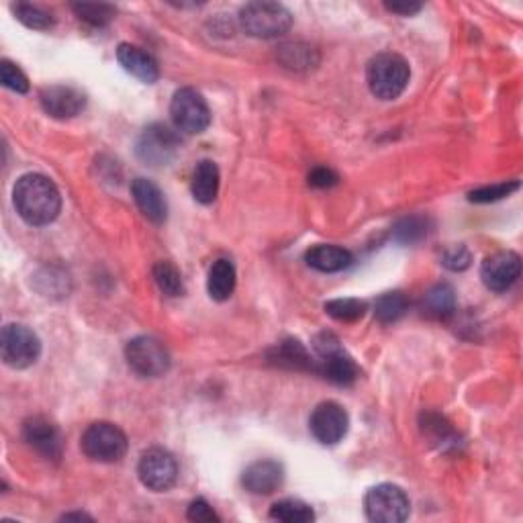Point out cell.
Here are the masks:
<instances>
[{"label":"cell","mask_w":523,"mask_h":523,"mask_svg":"<svg viewBox=\"0 0 523 523\" xmlns=\"http://www.w3.org/2000/svg\"><path fill=\"white\" fill-rule=\"evenodd\" d=\"M13 202L21 219L35 228L56 221L61 209L58 186L43 174L21 176L13 189Z\"/></svg>","instance_id":"obj_1"},{"label":"cell","mask_w":523,"mask_h":523,"mask_svg":"<svg viewBox=\"0 0 523 523\" xmlns=\"http://www.w3.org/2000/svg\"><path fill=\"white\" fill-rule=\"evenodd\" d=\"M411 78V68L407 60L399 53H378L369 61L366 68V82L370 92L380 100H395L403 95Z\"/></svg>","instance_id":"obj_2"},{"label":"cell","mask_w":523,"mask_h":523,"mask_svg":"<svg viewBox=\"0 0 523 523\" xmlns=\"http://www.w3.org/2000/svg\"><path fill=\"white\" fill-rule=\"evenodd\" d=\"M315 350V372L323 374L335 385H352L360 377L354 358L340 346V340L333 333H319L313 340Z\"/></svg>","instance_id":"obj_3"},{"label":"cell","mask_w":523,"mask_h":523,"mask_svg":"<svg viewBox=\"0 0 523 523\" xmlns=\"http://www.w3.org/2000/svg\"><path fill=\"white\" fill-rule=\"evenodd\" d=\"M239 25L247 35L275 39L293 25V14L278 3H249L239 11Z\"/></svg>","instance_id":"obj_4"},{"label":"cell","mask_w":523,"mask_h":523,"mask_svg":"<svg viewBox=\"0 0 523 523\" xmlns=\"http://www.w3.org/2000/svg\"><path fill=\"white\" fill-rule=\"evenodd\" d=\"M82 452L95 462H119L127 452V435L108 421H97L82 434Z\"/></svg>","instance_id":"obj_5"},{"label":"cell","mask_w":523,"mask_h":523,"mask_svg":"<svg viewBox=\"0 0 523 523\" xmlns=\"http://www.w3.org/2000/svg\"><path fill=\"white\" fill-rule=\"evenodd\" d=\"M366 518L377 523H401L409 518L411 503L401 487L382 482L364 497Z\"/></svg>","instance_id":"obj_6"},{"label":"cell","mask_w":523,"mask_h":523,"mask_svg":"<svg viewBox=\"0 0 523 523\" xmlns=\"http://www.w3.org/2000/svg\"><path fill=\"white\" fill-rule=\"evenodd\" d=\"M129 369L144 378H160L170 369V354L160 340L139 335L125 348Z\"/></svg>","instance_id":"obj_7"},{"label":"cell","mask_w":523,"mask_h":523,"mask_svg":"<svg viewBox=\"0 0 523 523\" xmlns=\"http://www.w3.org/2000/svg\"><path fill=\"white\" fill-rule=\"evenodd\" d=\"M0 354H3L5 364L11 369H29L42 354V341L29 327L9 323L5 325L3 338H0Z\"/></svg>","instance_id":"obj_8"},{"label":"cell","mask_w":523,"mask_h":523,"mask_svg":"<svg viewBox=\"0 0 523 523\" xmlns=\"http://www.w3.org/2000/svg\"><path fill=\"white\" fill-rule=\"evenodd\" d=\"M170 115L176 129L184 134H202L210 125V111L207 100L194 89H181L174 92L170 103Z\"/></svg>","instance_id":"obj_9"},{"label":"cell","mask_w":523,"mask_h":523,"mask_svg":"<svg viewBox=\"0 0 523 523\" xmlns=\"http://www.w3.org/2000/svg\"><path fill=\"white\" fill-rule=\"evenodd\" d=\"M137 474L145 489L154 490V493H163V490L174 487L178 479L176 458L162 448L147 450L139 458Z\"/></svg>","instance_id":"obj_10"},{"label":"cell","mask_w":523,"mask_h":523,"mask_svg":"<svg viewBox=\"0 0 523 523\" xmlns=\"http://www.w3.org/2000/svg\"><path fill=\"white\" fill-rule=\"evenodd\" d=\"M350 427V417L341 405L325 401L317 405L309 417V429L313 438L323 446H335L346 438Z\"/></svg>","instance_id":"obj_11"},{"label":"cell","mask_w":523,"mask_h":523,"mask_svg":"<svg viewBox=\"0 0 523 523\" xmlns=\"http://www.w3.org/2000/svg\"><path fill=\"white\" fill-rule=\"evenodd\" d=\"M521 275V257L515 252H497L481 266V278L489 291L505 293Z\"/></svg>","instance_id":"obj_12"},{"label":"cell","mask_w":523,"mask_h":523,"mask_svg":"<svg viewBox=\"0 0 523 523\" xmlns=\"http://www.w3.org/2000/svg\"><path fill=\"white\" fill-rule=\"evenodd\" d=\"M178 147H181V142H178L174 131L163 127V125H152L139 139L137 154L139 158L152 163V166H163L174 158Z\"/></svg>","instance_id":"obj_13"},{"label":"cell","mask_w":523,"mask_h":523,"mask_svg":"<svg viewBox=\"0 0 523 523\" xmlns=\"http://www.w3.org/2000/svg\"><path fill=\"white\" fill-rule=\"evenodd\" d=\"M43 111L53 119H72V117L80 115L86 107V97L78 89L64 84L48 86L39 95Z\"/></svg>","instance_id":"obj_14"},{"label":"cell","mask_w":523,"mask_h":523,"mask_svg":"<svg viewBox=\"0 0 523 523\" xmlns=\"http://www.w3.org/2000/svg\"><path fill=\"white\" fill-rule=\"evenodd\" d=\"M23 438L29 444L31 448H35L39 454L48 460H58L61 458V434L60 429L51 424V421L43 417H31L23 425Z\"/></svg>","instance_id":"obj_15"},{"label":"cell","mask_w":523,"mask_h":523,"mask_svg":"<svg viewBox=\"0 0 523 523\" xmlns=\"http://www.w3.org/2000/svg\"><path fill=\"white\" fill-rule=\"evenodd\" d=\"M283 481L285 471L275 460H257V462L249 464L241 476L246 490L252 495H272L280 489Z\"/></svg>","instance_id":"obj_16"},{"label":"cell","mask_w":523,"mask_h":523,"mask_svg":"<svg viewBox=\"0 0 523 523\" xmlns=\"http://www.w3.org/2000/svg\"><path fill=\"white\" fill-rule=\"evenodd\" d=\"M131 194H134L135 205L142 210L145 219H150L155 225L166 221L168 205L158 184L147 181V178H135L131 182Z\"/></svg>","instance_id":"obj_17"},{"label":"cell","mask_w":523,"mask_h":523,"mask_svg":"<svg viewBox=\"0 0 523 523\" xmlns=\"http://www.w3.org/2000/svg\"><path fill=\"white\" fill-rule=\"evenodd\" d=\"M117 60H119L125 72H129L145 84H154L160 78L158 61L154 60L152 53L137 48V45L121 43L119 48H117Z\"/></svg>","instance_id":"obj_18"},{"label":"cell","mask_w":523,"mask_h":523,"mask_svg":"<svg viewBox=\"0 0 523 523\" xmlns=\"http://www.w3.org/2000/svg\"><path fill=\"white\" fill-rule=\"evenodd\" d=\"M304 260L313 270L325 272V275H332V272H341L352 266L354 256L343 249L340 246H315L311 247Z\"/></svg>","instance_id":"obj_19"},{"label":"cell","mask_w":523,"mask_h":523,"mask_svg":"<svg viewBox=\"0 0 523 523\" xmlns=\"http://www.w3.org/2000/svg\"><path fill=\"white\" fill-rule=\"evenodd\" d=\"M191 191L194 201H199L201 205H210L217 199V194H219V168L215 162L202 160L197 163Z\"/></svg>","instance_id":"obj_20"},{"label":"cell","mask_w":523,"mask_h":523,"mask_svg":"<svg viewBox=\"0 0 523 523\" xmlns=\"http://www.w3.org/2000/svg\"><path fill=\"white\" fill-rule=\"evenodd\" d=\"M270 362L283 369L291 370H313L315 372V358L311 356L301 341L286 340L270 352Z\"/></svg>","instance_id":"obj_21"},{"label":"cell","mask_w":523,"mask_h":523,"mask_svg":"<svg viewBox=\"0 0 523 523\" xmlns=\"http://www.w3.org/2000/svg\"><path fill=\"white\" fill-rule=\"evenodd\" d=\"M207 291L213 301H228L236 291V266L229 260H217L209 270Z\"/></svg>","instance_id":"obj_22"},{"label":"cell","mask_w":523,"mask_h":523,"mask_svg":"<svg viewBox=\"0 0 523 523\" xmlns=\"http://www.w3.org/2000/svg\"><path fill=\"white\" fill-rule=\"evenodd\" d=\"M424 313L432 319H448L456 311V293L450 285L442 283L429 288L421 304Z\"/></svg>","instance_id":"obj_23"},{"label":"cell","mask_w":523,"mask_h":523,"mask_svg":"<svg viewBox=\"0 0 523 523\" xmlns=\"http://www.w3.org/2000/svg\"><path fill=\"white\" fill-rule=\"evenodd\" d=\"M270 519L283 523H309L315 519L313 509L299 499H283L270 507Z\"/></svg>","instance_id":"obj_24"},{"label":"cell","mask_w":523,"mask_h":523,"mask_svg":"<svg viewBox=\"0 0 523 523\" xmlns=\"http://www.w3.org/2000/svg\"><path fill=\"white\" fill-rule=\"evenodd\" d=\"M409 303L403 293H385L374 303V315L380 323H395L407 313Z\"/></svg>","instance_id":"obj_25"},{"label":"cell","mask_w":523,"mask_h":523,"mask_svg":"<svg viewBox=\"0 0 523 523\" xmlns=\"http://www.w3.org/2000/svg\"><path fill=\"white\" fill-rule=\"evenodd\" d=\"M154 280L158 285L160 291L166 296H182L184 294V283L182 275L172 262H158L154 266Z\"/></svg>","instance_id":"obj_26"},{"label":"cell","mask_w":523,"mask_h":523,"mask_svg":"<svg viewBox=\"0 0 523 523\" xmlns=\"http://www.w3.org/2000/svg\"><path fill=\"white\" fill-rule=\"evenodd\" d=\"M366 311H369V304L360 299H335L325 303V313L343 323L358 322L364 317Z\"/></svg>","instance_id":"obj_27"},{"label":"cell","mask_w":523,"mask_h":523,"mask_svg":"<svg viewBox=\"0 0 523 523\" xmlns=\"http://www.w3.org/2000/svg\"><path fill=\"white\" fill-rule=\"evenodd\" d=\"M72 11L80 17L84 23H89L92 27H105L115 19V6L103 5V3H78L72 5Z\"/></svg>","instance_id":"obj_28"},{"label":"cell","mask_w":523,"mask_h":523,"mask_svg":"<svg viewBox=\"0 0 523 523\" xmlns=\"http://www.w3.org/2000/svg\"><path fill=\"white\" fill-rule=\"evenodd\" d=\"M13 13L14 17H17L23 25L29 27V29H37V31H43V29H50L53 25V17L43 9H39L35 5H25V3H19L13 6Z\"/></svg>","instance_id":"obj_29"},{"label":"cell","mask_w":523,"mask_h":523,"mask_svg":"<svg viewBox=\"0 0 523 523\" xmlns=\"http://www.w3.org/2000/svg\"><path fill=\"white\" fill-rule=\"evenodd\" d=\"M280 61L286 68L293 70H303V68H311L317 61L313 48H307V45L301 43H291V45H283L280 48Z\"/></svg>","instance_id":"obj_30"},{"label":"cell","mask_w":523,"mask_h":523,"mask_svg":"<svg viewBox=\"0 0 523 523\" xmlns=\"http://www.w3.org/2000/svg\"><path fill=\"white\" fill-rule=\"evenodd\" d=\"M427 236V219L424 217H407L395 225V239L401 244H416Z\"/></svg>","instance_id":"obj_31"},{"label":"cell","mask_w":523,"mask_h":523,"mask_svg":"<svg viewBox=\"0 0 523 523\" xmlns=\"http://www.w3.org/2000/svg\"><path fill=\"white\" fill-rule=\"evenodd\" d=\"M0 82H3V86H6L9 90L17 92V95H25V92H29L27 76L23 74V70L19 66H14L9 60L0 61Z\"/></svg>","instance_id":"obj_32"},{"label":"cell","mask_w":523,"mask_h":523,"mask_svg":"<svg viewBox=\"0 0 523 523\" xmlns=\"http://www.w3.org/2000/svg\"><path fill=\"white\" fill-rule=\"evenodd\" d=\"M421 429H424V434H427L429 438H434V442L454 440L446 419L438 416V413H424V417H421Z\"/></svg>","instance_id":"obj_33"},{"label":"cell","mask_w":523,"mask_h":523,"mask_svg":"<svg viewBox=\"0 0 523 523\" xmlns=\"http://www.w3.org/2000/svg\"><path fill=\"white\" fill-rule=\"evenodd\" d=\"M518 189H519V182H501V184H493V186H485V189L472 191L471 194H468V199H471L472 202H495V201L509 197V194Z\"/></svg>","instance_id":"obj_34"},{"label":"cell","mask_w":523,"mask_h":523,"mask_svg":"<svg viewBox=\"0 0 523 523\" xmlns=\"http://www.w3.org/2000/svg\"><path fill=\"white\" fill-rule=\"evenodd\" d=\"M471 262H472V254L468 252V249L464 246H454V247H448L446 252H444L442 256V264L446 268L450 270H466L468 266H471Z\"/></svg>","instance_id":"obj_35"},{"label":"cell","mask_w":523,"mask_h":523,"mask_svg":"<svg viewBox=\"0 0 523 523\" xmlns=\"http://www.w3.org/2000/svg\"><path fill=\"white\" fill-rule=\"evenodd\" d=\"M186 518L191 521L197 523H213V521H221L219 515L215 513L213 507H210L205 499H197L189 505V511H186Z\"/></svg>","instance_id":"obj_36"},{"label":"cell","mask_w":523,"mask_h":523,"mask_svg":"<svg viewBox=\"0 0 523 523\" xmlns=\"http://www.w3.org/2000/svg\"><path fill=\"white\" fill-rule=\"evenodd\" d=\"M338 174L330 168H315L309 174V184L315 186V189H330V186L338 184Z\"/></svg>","instance_id":"obj_37"},{"label":"cell","mask_w":523,"mask_h":523,"mask_svg":"<svg viewBox=\"0 0 523 523\" xmlns=\"http://www.w3.org/2000/svg\"><path fill=\"white\" fill-rule=\"evenodd\" d=\"M387 9L388 11H393V13H399V14H416L421 11V5L417 3H388L387 5Z\"/></svg>","instance_id":"obj_38"},{"label":"cell","mask_w":523,"mask_h":523,"mask_svg":"<svg viewBox=\"0 0 523 523\" xmlns=\"http://www.w3.org/2000/svg\"><path fill=\"white\" fill-rule=\"evenodd\" d=\"M61 519H92L90 515H84V513H66Z\"/></svg>","instance_id":"obj_39"}]
</instances>
